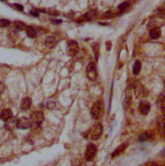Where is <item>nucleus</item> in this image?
I'll use <instances>...</instances> for the list:
<instances>
[{"label": "nucleus", "instance_id": "nucleus-1", "mask_svg": "<svg viewBox=\"0 0 165 166\" xmlns=\"http://www.w3.org/2000/svg\"><path fill=\"white\" fill-rule=\"evenodd\" d=\"M105 112V107L102 101L98 100L95 102L91 108V115L94 120L101 119Z\"/></svg>", "mask_w": 165, "mask_h": 166}, {"label": "nucleus", "instance_id": "nucleus-2", "mask_svg": "<svg viewBox=\"0 0 165 166\" xmlns=\"http://www.w3.org/2000/svg\"><path fill=\"white\" fill-rule=\"evenodd\" d=\"M103 132V127L102 125L99 123L94 124L88 132V135L89 136L92 140H99Z\"/></svg>", "mask_w": 165, "mask_h": 166}, {"label": "nucleus", "instance_id": "nucleus-3", "mask_svg": "<svg viewBox=\"0 0 165 166\" xmlns=\"http://www.w3.org/2000/svg\"><path fill=\"white\" fill-rule=\"evenodd\" d=\"M45 116L43 113L39 111H35L30 114V120L32 122V126L39 127L44 121Z\"/></svg>", "mask_w": 165, "mask_h": 166}, {"label": "nucleus", "instance_id": "nucleus-4", "mask_svg": "<svg viewBox=\"0 0 165 166\" xmlns=\"http://www.w3.org/2000/svg\"><path fill=\"white\" fill-rule=\"evenodd\" d=\"M98 152V147L93 143H90L87 147L85 153V159L86 161H92L95 156H96Z\"/></svg>", "mask_w": 165, "mask_h": 166}, {"label": "nucleus", "instance_id": "nucleus-5", "mask_svg": "<svg viewBox=\"0 0 165 166\" xmlns=\"http://www.w3.org/2000/svg\"><path fill=\"white\" fill-rule=\"evenodd\" d=\"M135 94L137 98H144L149 96V91L140 83H136L134 85Z\"/></svg>", "mask_w": 165, "mask_h": 166}, {"label": "nucleus", "instance_id": "nucleus-6", "mask_svg": "<svg viewBox=\"0 0 165 166\" xmlns=\"http://www.w3.org/2000/svg\"><path fill=\"white\" fill-rule=\"evenodd\" d=\"M79 50L78 43L74 40H69L67 42L66 52L67 55L70 56H74Z\"/></svg>", "mask_w": 165, "mask_h": 166}, {"label": "nucleus", "instance_id": "nucleus-7", "mask_svg": "<svg viewBox=\"0 0 165 166\" xmlns=\"http://www.w3.org/2000/svg\"><path fill=\"white\" fill-rule=\"evenodd\" d=\"M86 74L89 79L91 81H95L98 78L96 67L94 62H90L86 67Z\"/></svg>", "mask_w": 165, "mask_h": 166}, {"label": "nucleus", "instance_id": "nucleus-8", "mask_svg": "<svg viewBox=\"0 0 165 166\" xmlns=\"http://www.w3.org/2000/svg\"><path fill=\"white\" fill-rule=\"evenodd\" d=\"M32 126V122L30 118L27 117H21L17 120L16 127L20 129H27Z\"/></svg>", "mask_w": 165, "mask_h": 166}, {"label": "nucleus", "instance_id": "nucleus-9", "mask_svg": "<svg viewBox=\"0 0 165 166\" xmlns=\"http://www.w3.org/2000/svg\"><path fill=\"white\" fill-rule=\"evenodd\" d=\"M151 109V103L147 100H141L139 105V111L143 116L149 114Z\"/></svg>", "mask_w": 165, "mask_h": 166}, {"label": "nucleus", "instance_id": "nucleus-10", "mask_svg": "<svg viewBox=\"0 0 165 166\" xmlns=\"http://www.w3.org/2000/svg\"><path fill=\"white\" fill-rule=\"evenodd\" d=\"M132 94L130 87H128V89L125 91V99L123 101V108L125 111H127L132 104Z\"/></svg>", "mask_w": 165, "mask_h": 166}, {"label": "nucleus", "instance_id": "nucleus-11", "mask_svg": "<svg viewBox=\"0 0 165 166\" xmlns=\"http://www.w3.org/2000/svg\"><path fill=\"white\" fill-rule=\"evenodd\" d=\"M32 106V99L30 97H25L22 99L20 103V109L23 111H26Z\"/></svg>", "mask_w": 165, "mask_h": 166}, {"label": "nucleus", "instance_id": "nucleus-12", "mask_svg": "<svg viewBox=\"0 0 165 166\" xmlns=\"http://www.w3.org/2000/svg\"><path fill=\"white\" fill-rule=\"evenodd\" d=\"M128 142H125V143L120 144L112 153V158H115V157L117 156L121 153L124 152L126 150V148L128 147Z\"/></svg>", "mask_w": 165, "mask_h": 166}, {"label": "nucleus", "instance_id": "nucleus-13", "mask_svg": "<svg viewBox=\"0 0 165 166\" xmlns=\"http://www.w3.org/2000/svg\"><path fill=\"white\" fill-rule=\"evenodd\" d=\"M13 116V113L10 109H6L3 110L0 112V119L3 121H7V120L11 118Z\"/></svg>", "mask_w": 165, "mask_h": 166}, {"label": "nucleus", "instance_id": "nucleus-14", "mask_svg": "<svg viewBox=\"0 0 165 166\" xmlns=\"http://www.w3.org/2000/svg\"><path fill=\"white\" fill-rule=\"evenodd\" d=\"M57 39L56 38V37L53 36H48L45 40V45L49 49L54 48L57 44Z\"/></svg>", "mask_w": 165, "mask_h": 166}, {"label": "nucleus", "instance_id": "nucleus-15", "mask_svg": "<svg viewBox=\"0 0 165 166\" xmlns=\"http://www.w3.org/2000/svg\"><path fill=\"white\" fill-rule=\"evenodd\" d=\"M16 121L17 120L15 118H13L12 117L10 119L7 120L5 121V127L8 130H12L14 129V127L16 126Z\"/></svg>", "mask_w": 165, "mask_h": 166}, {"label": "nucleus", "instance_id": "nucleus-16", "mask_svg": "<svg viewBox=\"0 0 165 166\" xmlns=\"http://www.w3.org/2000/svg\"><path fill=\"white\" fill-rule=\"evenodd\" d=\"M164 96L163 94H161L159 96V97L156 102V104H157L158 108L161 111L163 112L164 111V105H165V102H164Z\"/></svg>", "mask_w": 165, "mask_h": 166}, {"label": "nucleus", "instance_id": "nucleus-17", "mask_svg": "<svg viewBox=\"0 0 165 166\" xmlns=\"http://www.w3.org/2000/svg\"><path fill=\"white\" fill-rule=\"evenodd\" d=\"M161 29L159 27H154L149 32L150 37L152 39H158L161 36Z\"/></svg>", "mask_w": 165, "mask_h": 166}, {"label": "nucleus", "instance_id": "nucleus-18", "mask_svg": "<svg viewBox=\"0 0 165 166\" xmlns=\"http://www.w3.org/2000/svg\"><path fill=\"white\" fill-rule=\"evenodd\" d=\"M26 32L27 36L30 38H35L37 36V31L31 26H27L26 27Z\"/></svg>", "mask_w": 165, "mask_h": 166}, {"label": "nucleus", "instance_id": "nucleus-19", "mask_svg": "<svg viewBox=\"0 0 165 166\" xmlns=\"http://www.w3.org/2000/svg\"><path fill=\"white\" fill-rule=\"evenodd\" d=\"M13 23H14V26L15 29L18 31H22L23 30H25L26 27H27V25H26V24L21 21L16 20V21H14Z\"/></svg>", "mask_w": 165, "mask_h": 166}, {"label": "nucleus", "instance_id": "nucleus-20", "mask_svg": "<svg viewBox=\"0 0 165 166\" xmlns=\"http://www.w3.org/2000/svg\"><path fill=\"white\" fill-rule=\"evenodd\" d=\"M141 63L140 61L136 60L135 62L134 63L132 68V71L134 75H137L141 71Z\"/></svg>", "mask_w": 165, "mask_h": 166}, {"label": "nucleus", "instance_id": "nucleus-21", "mask_svg": "<svg viewBox=\"0 0 165 166\" xmlns=\"http://www.w3.org/2000/svg\"><path fill=\"white\" fill-rule=\"evenodd\" d=\"M150 137H151V135L150 134H149L148 133H144L141 135L140 136H139L138 140H139V141H140V142H144L148 140H149V138Z\"/></svg>", "mask_w": 165, "mask_h": 166}, {"label": "nucleus", "instance_id": "nucleus-22", "mask_svg": "<svg viewBox=\"0 0 165 166\" xmlns=\"http://www.w3.org/2000/svg\"><path fill=\"white\" fill-rule=\"evenodd\" d=\"M11 24V21L7 19H0V27H8Z\"/></svg>", "mask_w": 165, "mask_h": 166}, {"label": "nucleus", "instance_id": "nucleus-23", "mask_svg": "<svg viewBox=\"0 0 165 166\" xmlns=\"http://www.w3.org/2000/svg\"><path fill=\"white\" fill-rule=\"evenodd\" d=\"M128 7H129V3H128V2H123V3H121V4L117 7V8H118L119 11L120 12H122L125 11L126 10V8H127Z\"/></svg>", "mask_w": 165, "mask_h": 166}, {"label": "nucleus", "instance_id": "nucleus-24", "mask_svg": "<svg viewBox=\"0 0 165 166\" xmlns=\"http://www.w3.org/2000/svg\"><path fill=\"white\" fill-rule=\"evenodd\" d=\"M158 127L160 128V130L161 129V131L163 133H164V118L163 116L160 117L159 120L158 121Z\"/></svg>", "mask_w": 165, "mask_h": 166}, {"label": "nucleus", "instance_id": "nucleus-25", "mask_svg": "<svg viewBox=\"0 0 165 166\" xmlns=\"http://www.w3.org/2000/svg\"><path fill=\"white\" fill-rule=\"evenodd\" d=\"M99 44H98V43H96V44L94 45V47H93V51L94 52V55L95 56V58H96V59H98V55H99Z\"/></svg>", "mask_w": 165, "mask_h": 166}, {"label": "nucleus", "instance_id": "nucleus-26", "mask_svg": "<svg viewBox=\"0 0 165 166\" xmlns=\"http://www.w3.org/2000/svg\"><path fill=\"white\" fill-rule=\"evenodd\" d=\"M13 5L14 6V7L16 8L17 10L19 11H23L24 9V7L23 5L18 4V3H14Z\"/></svg>", "mask_w": 165, "mask_h": 166}, {"label": "nucleus", "instance_id": "nucleus-27", "mask_svg": "<svg viewBox=\"0 0 165 166\" xmlns=\"http://www.w3.org/2000/svg\"><path fill=\"white\" fill-rule=\"evenodd\" d=\"M5 90V85H4V83L0 82V95L4 92Z\"/></svg>", "mask_w": 165, "mask_h": 166}, {"label": "nucleus", "instance_id": "nucleus-28", "mask_svg": "<svg viewBox=\"0 0 165 166\" xmlns=\"http://www.w3.org/2000/svg\"><path fill=\"white\" fill-rule=\"evenodd\" d=\"M112 47V43L110 41H107L106 43V48L107 50H110Z\"/></svg>", "mask_w": 165, "mask_h": 166}, {"label": "nucleus", "instance_id": "nucleus-29", "mask_svg": "<svg viewBox=\"0 0 165 166\" xmlns=\"http://www.w3.org/2000/svg\"><path fill=\"white\" fill-rule=\"evenodd\" d=\"M53 21L55 23V24H58V23H61L62 22V20H53Z\"/></svg>", "mask_w": 165, "mask_h": 166}]
</instances>
